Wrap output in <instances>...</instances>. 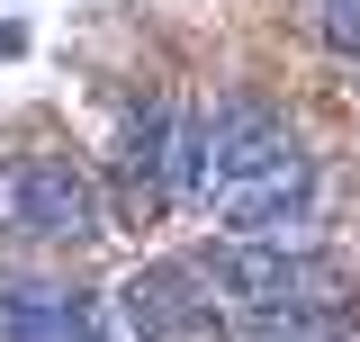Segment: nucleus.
Returning <instances> with one entry per match:
<instances>
[{
	"label": "nucleus",
	"mask_w": 360,
	"mask_h": 342,
	"mask_svg": "<svg viewBox=\"0 0 360 342\" xmlns=\"http://www.w3.org/2000/svg\"><path fill=\"white\" fill-rule=\"evenodd\" d=\"M207 289H217V306L252 315L270 334H315V324L342 315V279L315 253H288V243H217Z\"/></svg>",
	"instance_id": "f257e3e1"
},
{
	"label": "nucleus",
	"mask_w": 360,
	"mask_h": 342,
	"mask_svg": "<svg viewBox=\"0 0 360 342\" xmlns=\"http://www.w3.org/2000/svg\"><path fill=\"white\" fill-rule=\"evenodd\" d=\"M117 315L135 324V342H225V306L207 289L198 261H153L117 289Z\"/></svg>",
	"instance_id": "f03ea898"
},
{
	"label": "nucleus",
	"mask_w": 360,
	"mask_h": 342,
	"mask_svg": "<svg viewBox=\"0 0 360 342\" xmlns=\"http://www.w3.org/2000/svg\"><path fill=\"white\" fill-rule=\"evenodd\" d=\"M288 163H297L288 118L234 90V99H217V118H207V180H198V198H225V189L262 180V171H288Z\"/></svg>",
	"instance_id": "7ed1b4c3"
},
{
	"label": "nucleus",
	"mask_w": 360,
	"mask_h": 342,
	"mask_svg": "<svg viewBox=\"0 0 360 342\" xmlns=\"http://www.w3.org/2000/svg\"><path fill=\"white\" fill-rule=\"evenodd\" d=\"M207 208L234 225V243H288V253H297V225H307V208H315V171H307V153H297L288 171H262V180L225 189Z\"/></svg>",
	"instance_id": "20e7f679"
},
{
	"label": "nucleus",
	"mask_w": 360,
	"mask_h": 342,
	"mask_svg": "<svg viewBox=\"0 0 360 342\" xmlns=\"http://www.w3.org/2000/svg\"><path fill=\"white\" fill-rule=\"evenodd\" d=\"M18 225L45 234V243H82V234H99V189H90V171H72L63 153L18 163Z\"/></svg>",
	"instance_id": "39448f33"
},
{
	"label": "nucleus",
	"mask_w": 360,
	"mask_h": 342,
	"mask_svg": "<svg viewBox=\"0 0 360 342\" xmlns=\"http://www.w3.org/2000/svg\"><path fill=\"white\" fill-rule=\"evenodd\" d=\"M0 342H90V306L72 289H0Z\"/></svg>",
	"instance_id": "423d86ee"
},
{
	"label": "nucleus",
	"mask_w": 360,
	"mask_h": 342,
	"mask_svg": "<svg viewBox=\"0 0 360 342\" xmlns=\"http://www.w3.org/2000/svg\"><path fill=\"white\" fill-rule=\"evenodd\" d=\"M172 135H180V108L172 99H144L127 118V180L144 198H172Z\"/></svg>",
	"instance_id": "0eeeda50"
},
{
	"label": "nucleus",
	"mask_w": 360,
	"mask_h": 342,
	"mask_svg": "<svg viewBox=\"0 0 360 342\" xmlns=\"http://www.w3.org/2000/svg\"><path fill=\"white\" fill-rule=\"evenodd\" d=\"M262 342H315V334H262Z\"/></svg>",
	"instance_id": "6e6552de"
}]
</instances>
